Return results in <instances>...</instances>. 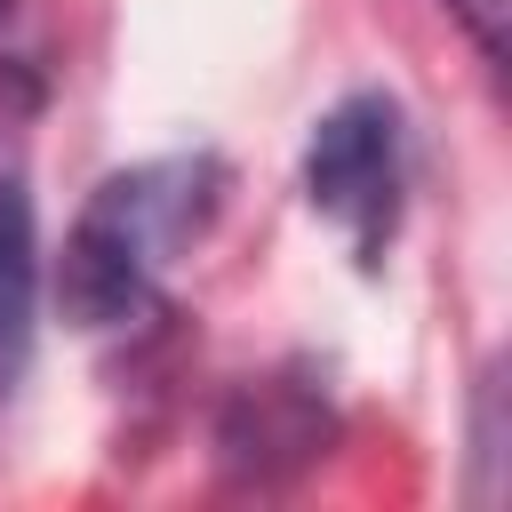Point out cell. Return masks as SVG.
Instances as JSON below:
<instances>
[{
    "label": "cell",
    "mask_w": 512,
    "mask_h": 512,
    "mask_svg": "<svg viewBox=\"0 0 512 512\" xmlns=\"http://www.w3.org/2000/svg\"><path fill=\"white\" fill-rule=\"evenodd\" d=\"M224 208V160L216 152H168L104 176L88 208L64 232L56 296L72 328H128L160 304L168 264L216 224Z\"/></svg>",
    "instance_id": "cell-1"
},
{
    "label": "cell",
    "mask_w": 512,
    "mask_h": 512,
    "mask_svg": "<svg viewBox=\"0 0 512 512\" xmlns=\"http://www.w3.org/2000/svg\"><path fill=\"white\" fill-rule=\"evenodd\" d=\"M304 192L352 240V256L376 272L392 232H400V208H408V120H400V104L376 96V88L328 104L312 120V144H304Z\"/></svg>",
    "instance_id": "cell-2"
},
{
    "label": "cell",
    "mask_w": 512,
    "mask_h": 512,
    "mask_svg": "<svg viewBox=\"0 0 512 512\" xmlns=\"http://www.w3.org/2000/svg\"><path fill=\"white\" fill-rule=\"evenodd\" d=\"M40 328V240H32V200L24 184H0V392L24 376Z\"/></svg>",
    "instance_id": "cell-3"
},
{
    "label": "cell",
    "mask_w": 512,
    "mask_h": 512,
    "mask_svg": "<svg viewBox=\"0 0 512 512\" xmlns=\"http://www.w3.org/2000/svg\"><path fill=\"white\" fill-rule=\"evenodd\" d=\"M456 16H464V32L480 40V56H504V16H512V0H448Z\"/></svg>",
    "instance_id": "cell-4"
},
{
    "label": "cell",
    "mask_w": 512,
    "mask_h": 512,
    "mask_svg": "<svg viewBox=\"0 0 512 512\" xmlns=\"http://www.w3.org/2000/svg\"><path fill=\"white\" fill-rule=\"evenodd\" d=\"M0 8H8V0H0Z\"/></svg>",
    "instance_id": "cell-5"
}]
</instances>
